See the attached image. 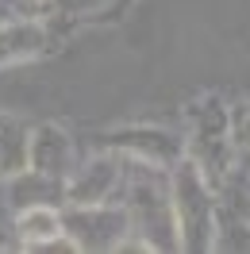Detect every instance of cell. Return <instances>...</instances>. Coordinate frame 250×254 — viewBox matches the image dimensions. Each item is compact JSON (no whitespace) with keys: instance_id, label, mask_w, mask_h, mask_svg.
<instances>
[{"instance_id":"3957f363","label":"cell","mask_w":250,"mask_h":254,"mask_svg":"<svg viewBox=\"0 0 250 254\" xmlns=\"http://www.w3.org/2000/svg\"><path fill=\"white\" fill-rule=\"evenodd\" d=\"M120 181V170L112 158H93L69 177V204L73 208H100L112 196V185Z\"/></svg>"},{"instance_id":"277c9868","label":"cell","mask_w":250,"mask_h":254,"mask_svg":"<svg viewBox=\"0 0 250 254\" xmlns=\"http://www.w3.org/2000/svg\"><path fill=\"white\" fill-rule=\"evenodd\" d=\"M43 47H47V31H43V23H35V19L0 27V69L31 62L35 54H43Z\"/></svg>"},{"instance_id":"6da1fadb","label":"cell","mask_w":250,"mask_h":254,"mask_svg":"<svg viewBox=\"0 0 250 254\" xmlns=\"http://www.w3.org/2000/svg\"><path fill=\"white\" fill-rule=\"evenodd\" d=\"M173 216L181 227V247L185 251H204L212 247V204H208V185L204 170L192 162L177 166L173 177Z\"/></svg>"},{"instance_id":"ba28073f","label":"cell","mask_w":250,"mask_h":254,"mask_svg":"<svg viewBox=\"0 0 250 254\" xmlns=\"http://www.w3.org/2000/svg\"><path fill=\"white\" fill-rule=\"evenodd\" d=\"M35 4H47V0H35Z\"/></svg>"},{"instance_id":"5b68a950","label":"cell","mask_w":250,"mask_h":254,"mask_svg":"<svg viewBox=\"0 0 250 254\" xmlns=\"http://www.w3.org/2000/svg\"><path fill=\"white\" fill-rule=\"evenodd\" d=\"M16 227H19V243H23L27 251H43L50 239H58L65 231L62 216H58L50 204H27L19 212Z\"/></svg>"},{"instance_id":"52a82bcc","label":"cell","mask_w":250,"mask_h":254,"mask_svg":"<svg viewBox=\"0 0 250 254\" xmlns=\"http://www.w3.org/2000/svg\"><path fill=\"white\" fill-rule=\"evenodd\" d=\"M231 139L243 143V146H250V104H247V112H239V120L231 124Z\"/></svg>"},{"instance_id":"7a4b0ae2","label":"cell","mask_w":250,"mask_h":254,"mask_svg":"<svg viewBox=\"0 0 250 254\" xmlns=\"http://www.w3.org/2000/svg\"><path fill=\"white\" fill-rule=\"evenodd\" d=\"M73 162V143L62 127L43 124L31 131V154H27V170L39 174L43 181H62Z\"/></svg>"},{"instance_id":"8992f818","label":"cell","mask_w":250,"mask_h":254,"mask_svg":"<svg viewBox=\"0 0 250 254\" xmlns=\"http://www.w3.org/2000/svg\"><path fill=\"white\" fill-rule=\"evenodd\" d=\"M27 154H31V135L16 116L0 112V177L27 174Z\"/></svg>"}]
</instances>
